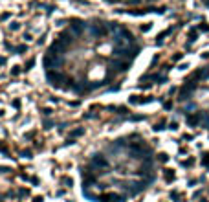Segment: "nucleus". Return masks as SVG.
Masks as SVG:
<instances>
[{"instance_id":"24","label":"nucleus","mask_w":209,"mask_h":202,"mask_svg":"<svg viewBox=\"0 0 209 202\" xmlns=\"http://www.w3.org/2000/svg\"><path fill=\"white\" fill-rule=\"evenodd\" d=\"M42 112H44V116H50V114H52V110H50V109H44Z\"/></svg>"},{"instance_id":"18","label":"nucleus","mask_w":209,"mask_h":202,"mask_svg":"<svg viewBox=\"0 0 209 202\" xmlns=\"http://www.w3.org/2000/svg\"><path fill=\"white\" fill-rule=\"evenodd\" d=\"M151 28H152V22H149V24H145V26H141V31H149Z\"/></svg>"},{"instance_id":"21","label":"nucleus","mask_w":209,"mask_h":202,"mask_svg":"<svg viewBox=\"0 0 209 202\" xmlns=\"http://www.w3.org/2000/svg\"><path fill=\"white\" fill-rule=\"evenodd\" d=\"M163 129V123H156L154 125V130H162Z\"/></svg>"},{"instance_id":"16","label":"nucleus","mask_w":209,"mask_h":202,"mask_svg":"<svg viewBox=\"0 0 209 202\" xmlns=\"http://www.w3.org/2000/svg\"><path fill=\"white\" fill-rule=\"evenodd\" d=\"M33 64H35V59H29L28 63H26V70H29V68H33Z\"/></svg>"},{"instance_id":"2","label":"nucleus","mask_w":209,"mask_h":202,"mask_svg":"<svg viewBox=\"0 0 209 202\" xmlns=\"http://www.w3.org/2000/svg\"><path fill=\"white\" fill-rule=\"evenodd\" d=\"M61 64H62V55H48L46 53V57H44V66H46L48 70H53V68H61Z\"/></svg>"},{"instance_id":"7","label":"nucleus","mask_w":209,"mask_h":202,"mask_svg":"<svg viewBox=\"0 0 209 202\" xmlns=\"http://www.w3.org/2000/svg\"><path fill=\"white\" fill-rule=\"evenodd\" d=\"M59 40L64 42L66 46H70V44H73V33L70 31V29H64V31L61 33V37H59Z\"/></svg>"},{"instance_id":"30","label":"nucleus","mask_w":209,"mask_h":202,"mask_svg":"<svg viewBox=\"0 0 209 202\" xmlns=\"http://www.w3.org/2000/svg\"><path fill=\"white\" fill-rule=\"evenodd\" d=\"M0 116H2V110H0Z\"/></svg>"},{"instance_id":"3","label":"nucleus","mask_w":209,"mask_h":202,"mask_svg":"<svg viewBox=\"0 0 209 202\" xmlns=\"http://www.w3.org/2000/svg\"><path fill=\"white\" fill-rule=\"evenodd\" d=\"M46 79L50 81L52 87H61V83L64 81V75L59 72V70H55V72H53V70H48V72H46Z\"/></svg>"},{"instance_id":"8","label":"nucleus","mask_w":209,"mask_h":202,"mask_svg":"<svg viewBox=\"0 0 209 202\" xmlns=\"http://www.w3.org/2000/svg\"><path fill=\"white\" fill-rule=\"evenodd\" d=\"M92 164L97 165V167H108V162L103 154H94L92 156Z\"/></svg>"},{"instance_id":"29","label":"nucleus","mask_w":209,"mask_h":202,"mask_svg":"<svg viewBox=\"0 0 209 202\" xmlns=\"http://www.w3.org/2000/svg\"><path fill=\"white\" fill-rule=\"evenodd\" d=\"M128 2H130V4H138L139 0H128Z\"/></svg>"},{"instance_id":"6","label":"nucleus","mask_w":209,"mask_h":202,"mask_svg":"<svg viewBox=\"0 0 209 202\" xmlns=\"http://www.w3.org/2000/svg\"><path fill=\"white\" fill-rule=\"evenodd\" d=\"M112 68L119 70V72H125V70L130 68V61H112Z\"/></svg>"},{"instance_id":"10","label":"nucleus","mask_w":209,"mask_h":202,"mask_svg":"<svg viewBox=\"0 0 209 202\" xmlns=\"http://www.w3.org/2000/svg\"><path fill=\"white\" fill-rule=\"evenodd\" d=\"M195 199H198V202H209V186H207L206 193H204V191H196Z\"/></svg>"},{"instance_id":"11","label":"nucleus","mask_w":209,"mask_h":202,"mask_svg":"<svg viewBox=\"0 0 209 202\" xmlns=\"http://www.w3.org/2000/svg\"><path fill=\"white\" fill-rule=\"evenodd\" d=\"M81 134H84V129H75V130H72L70 138H77V136H81Z\"/></svg>"},{"instance_id":"23","label":"nucleus","mask_w":209,"mask_h":202,"mask_svg":"<svg viewBox=\"0 0 209 202\" xmlns=\"http://www.w3.org/2000/svg\"><path fill=\"white\" fill-rule=\"evenodd\" d=\"M24 39H26V42H28V40H31V35H29V33H24Z\"/></svg>"},{"instance_id":"19","label":"nucleus","mask_w":209,"mask_h":202,"mask_svg":"<svg viewBox=\"0 0 209 202\" xmlns=\"http://www.w3.org/2000/svg\"><path fill=\"white\" fill-rule=\"evenodd\" d=\"M11 74H13V75H18V74H20V68H18V66H13Z\"/></svg>"},{"instance_id":"1","label":"nucleus","mask_w":209,"mask_h":202,"mask_svg":"<svg viewBox=\"0 0 209 202\" xmlns=\"http://www.w3.org/2000/svg\"><path fill=\"white\" fill-rule=\"evenodd\" d=\"M189 79L198 83V85H207V90H209V64L195 70ZM185 123L189 127H204V129L209 130V110L200 112V114H187L185 116Z\"/></svg>"},{"instance_id":"20","label":"nucleus","mask_w":209,"mask_h":202,"mask_svg":"<svg viewBox=\"0 0 209 202\" xmlns=\"http://www.w3.org/2000/svg\"><path fill=\"white\" fill-rule=\"evenodd\" d=\"M28 193H29L28 189H20V191H18V197H26Z\"/></svg>"},{"instance_id":"15","label":"nucleus","mask_w":209,"mask_h":202,"mask_svg":"<svg viewBox=\"0 0 209 202\" xmlns=\"http://www.w3.org/2000/svg\"><path fill=\"white\" fill-rule=\"evenodd\" d=\"M9 28H11L13 31H17V29L20 28V24H18V22H11V24H9Z\"/></svg>"},{"instance_id":"12","label":"nucleus","mask_w":209,"mask_h":202,"mask_svg":"<svg viewBox=\"0 0 209 202\" xmlns=\"http://www.w3.org/2000/svg\"><path fill=\"white\" fill-rule=\"evenodd\" d=\"M26 50H28L26 44H20V46H17V48H15V53H24Z\"/></svg>"},{"instance_id":"5","label":"nucleus","mask_w":209,"mask_h":202,"mask_svg":"<svg viewBox=\"0 0 209 202\" xmlns=\"http://www.w3.org/2000/svg\"><path fill=\"white\" fill-rule=\"evenodd\" d=\"M90 31L94 37H105L108 31V28H107V24H103V22H99V24H92L90 26Z\"/></svg>"},{"instance_id":"9","label":"nucleus","mask_w":209,"mask_h":202,"mask_svg":"<svg viewBox=\"0 0 209 202\" xmlns=\"http://www.w3.org/2000/svg\"><path fill=\"white\" fill-rule=\"evenodd\" d=\"M96 202H121V197H117V195H101V197H97Z\"/></svg>"},{"instance_id":"4","label":"nucleus","mask_w":209,"mask_h":202,"mask_svg":"<svg viewBox=\"0 0 209 202\" xmlns=\"http://www.w3.org/2000/svg\"><path fill=\"white\" fill-rule=\"evenodd\" d=\"M70 28H72V31H73V35H81L84 29H86L88 26L83 22L81 18H72L70 20Z\"/></svg>"},{"instance_id":"17","label":"nucleus","mask_w":209,"mask_h":202,"mask_svg":"<svg viewBox=\"0 0 209 202\" xmlns=\"http://www.w3.org/2000/svg\"><path fill=\"white\" fill-rule=\"evenodd\" d=\"M165 178H167V180H172V178H174V173H171V171L167 169V171H165Z\"/></svg>"},{"instance_id":"27","label":"nucleus","mask_w":209,"mask_h":202,"mask_svg":"<svg viewBox=\"0 0 209 202\" xmlns=\"http://www.w3.org/2000/svg\"><path fill=\"white\" fill-rule=\"evenodd\" d=\"M108 4H114V2H119V0H107Z\"/></svg>"},{"instance_id":"28","label":"nucleus","mask_w":209,"mask_h":202,"mask_svg":"<svg viewBox=\"0 0 209 202\" xmlns=\"http://www.w3.org/2000/svg\"><path fill=\"white\" fill-rule=\"evenodd\" d=\"M4 63H6V59H4V57H0V64H4Z\"/></svg>"},{"instance_id":"25","label":"nucleus","mask_w":209,"mask_h":202,"mask_svg":"<svg viewBox=\"0 0 209 202\" xmlns=\"http://www.w3.org/2000/svg\"><path fill=\"white\" fill-rule=\"evenodd\" d=\"M42 200H44L42 197H35V200H33V202H42Z\"/></svg>"},{"instance_id":"26","label":"nucleus","mask_w":209,"mask_h":202,"mask_svg":"<svg viewBox=\"0 0 209 202\" xmlns=\"http://www.w3.org/2000/svg\"><path fill=\"white\" fill-rule=\"evenodd\" d=\"M7 171H9L7 167H0V173H7Z\"/></svg>"},{"instance_id":"13","label":"nucleus","mask_w":209,"mask_h":202,"mask_svg":"<svg viewBox=\"0 0 209 202\" xmlns=\"http://www.w3.org/2000/svg\"><path fill=\"white\" fill-rule=\"evenodd\" d=\"M169 33H171V29H165V31H163V33H160V37H158V42H160V40H163V39H165V37H167Z\"/></svg>"},{"instance_id":"14","label":"nucleus","mask_w":209,"mask_h":202,"mask_svg":"<svg viewBox=\"0 0 209 202\" xmlns=\"http://www.w3.org/2000/svg\"><path fill=\"white\" fill-rule=\"evenodd\" d=\"M158 160H160V162H167L169 158H167V154H165V153H160V154H158Z\"/></svg>"},{"instance_id":"22","label":"nucleus","mask_w":209,"mask_h":202,"mask_svg":"<svg viewBox=\"0 0 209 202\" xmlns=\"http://www.w3.org/2000/svg\"><path fill=\"white\" fill-rule=\"evenodd\" d=\"M22 156H26V158H31V151H24Z\"/></svg>"}]
</instances>
